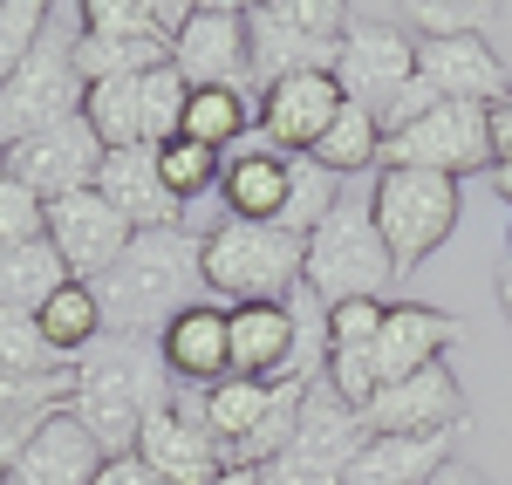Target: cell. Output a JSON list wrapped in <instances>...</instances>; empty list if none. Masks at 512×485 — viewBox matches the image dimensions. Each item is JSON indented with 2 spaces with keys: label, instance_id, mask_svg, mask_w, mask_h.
I'll return each mask as SVG.
<instances>
[{
  "label": "cell",
  "instance_id": "cell-1",
  "mask_svg": "<svg viewBox=\"0 0 512 485\" xmlns=\"http://www.w3.org/2000/svg\"><path fill=\"white\" fill-rule=\"evenodd\" d=\"M171 404H178V383H171V369L158 356V335H103L96 349L76 356L69 417L103 445V458L137 451L144 424Z\"/></svg>",
  "mask_w": 512,
  "mask_h": 485
},
{
  "label": "cell",
  "instance_id": "cell-2",
  "mask_svg": "<svg viewBox=\"0 0 512 485\" xmlns=\"http://www.w3.org/2000/svg\"><path fill=\"white\" fill-rule=\"evenodd\" d=\"M89 287H96V308H103V335H158L171 315L205 301L198 233H185V226L130 233V253Z\"/></svg>",
  "mask_w": 512,
  "mask_h": 485
},
{
  "label": "cell",
  "instance_id": "cell-3",
  "mask_svg": "<svg viewBox=\"0 0 512 485\" xmlns=\"http://www.w3.org/2000/svg\"><path fill=\"white\" fill-rule=\"evenodd\" d=\"M198 281L205 301H226V308L287 301L301 287V240L253 219H219L212 233H198Z\"/></svg>",
  "mask_w": 512,
  "mask_h": 485
},
{
  "label": "cell",
  "instance_id": "cell-4",
  "mask_svg": "<svg viewBox=\"0 0 512 485\" xmlns=\"http://www.w3.org/2000/svg\"><path fill=\"white\" fill-rule=\"evenodd\" d=\"M301 287H315L328 308H342V301H390L396 260L383 246V233H376V219H369V199L342 192V205L301 240Z\"/></svg>",
  "mask_w": 512,
  "mask_h": 485
},
{
  "label": "cell",
  "instance_id": "cell-5",
  "mask_svg": "<svg viewBox=\"0 0 512 485\" xmlns=\"http://www.w3.org/2000/svg\"><path fill=\"white\" fill-rule=\"evenodd\" d=\"M62 21H69V7H48V28H41L35 55L7 76L0 89V144L14 151V144H28L41 130H55V123L82 117V96H89V82L76 69V35H62Z\"/></svg>",
  "mask_w": 512,
  "mask_h": 485
},
{
  "label": "cell",
  "instance_id": "cell-6",
  "mask_svg": "<svg viewBox=\"0 0 512 485\" xmlns=\"http://www.w3.org/2000/svg\"><path fill=\"white\" fill-rule=\"evenodd\" d=\"M349 35V14L335 0H253L246 7V62L253 89H274L287 76L335 69V41Z\"/></svg>",
  "mask_w": 512,
  "mask_h": 485
},
{
  "label": "cell",
  "instance_id": "cell-7",
  "mask_svg": "<svg viewBox=\"0 0 512 485\" xmlns=\"http://www.w3.org/2000/svg\"><path fill=\"white\" fill-rule=\"evenodd\" d=\"M369 219H376V233H383V246H390V260H396V281H403V274H417L437 246L458 233L465 192L451 178H431V171H376Z\"/></svg>",
  "mask_w": 512,
  "mask_h": 485
},
{
  "label": "cell",
  "instance_id": "cell-8",
  "mask_svg": "<svg viewBox=\"0 0 512 485\" xmlns=\"http://www.w3.org/2000/svg\"><path fill=\"white\" fill-rule=\"evenodd\" d=\"M376 171H431V178H451V185H465L472 171H492V110L437 103L424 123L383 137Z\"/></svg>",
  "mask_w": 512,
  "mask_h": 485
},
{
  "label": "cell",
  "instance_id": "cell-9",
  "mask_svg": "<svg viewBox=\"0 0 512 485\" xmlns=\"http://www.w3.org/2000/svg\"><path fill=\"white\" fill-rule=\"evenodd\" d=\"M362 417H355L328 383H308V404H301V424H294V438L280 451L274 465H267V485H342L355 465V451H362Z\"/></svg>",
  "mask_w": 512,
  "mask_h": 485
},
{
  "label": "cell",
  "instance_id": "cell-10",
  "mask_svg": "<svg viewBox=\"0 0 512 485\" xmlns=\"http://www.w3.org/2000/svg\"><path fill=\"white\" fill-rule=\"evenodd\" d=\"M355 417H362L369 438H431V431H465L472 404L458 390V369L431 363L417 376H403V383H390V390H376Z\"/></svg>",
  "mask_w": 512,
  "mask_h": 485
},
{
  "label": "cell",
  "instance_id": "cell-11",
  "mask_svg": "<svg viewBox=\"0 0 512 485\" xmlns=\"http://www.w3.org/2000/svg\"><path fill=\"white\" fill-rule=\"evenodd\" d=\"M171 69L185 89H253V62H246V7L226 0H198L185 28L171 41Z\"/></svg>",
  "mask_w": 512,
  "mask_h": 485
},
{
  "label": "cell",
  "instance_id": "cell-12",
  "mask_svg": "<svg viewBox=\"0 0 512 485\" xmlns=\"http://www.w3.org/2000/svg\"><path fill=\"white\" fill-rule=\"evenodd\" d=\"M48 246L69 267V281H103L130 253V219L103 192H69V199H48Z\"/></svg>",
  "mask_w": 512,
  "mask_h": 485
},
{
  "label": "cell",
  "instance_id": "cell-13",
  "mask_svg": "<svg viewBox=\"0 0 512 485\" xmlns=\"http://www.w3.org/2000/svg\"><path fill=\"white\" fill-rule=\"evenodd\" d=\"M417 76L431 82L444 103H472V110H499L512 96V69L499 48L465 28V35H417Z\"/></svg>",
  "mask_w": 512,
  "mask_h": 485
},
{
  "label": "cell",
  "instance_id": "cell-14",
  "mask_svg": "<svg viewBox=\"0 0 512 485\" xmlns=\"http://www.w3.org/2000/svg\"><path fill=\"white\" fill-rule=\"evenodd\" d=\"M328 76H335V89H342V103L383 117L390 96L417 76V35H396V28H349V35L335 41V69H328Z\"/></svg>",
  "mask_w": 512,
  "mask_h": 485
},
{
  "label": "cell",
  "instance_id": "cell-15",
  "mask_svg": "<svg viewBox=\"0 0 512 485\" xmlns=\"http://www.w3.org/2000/svg\"><path fill=\"white\" fill-rule=\"evenodd\" d=\"M103 144H96V130L82 117L55 123V130H41L28 144H14L7 151V178H21L41 205L48 199H69V192H96V171H103Z\"/></svg>",
  "mask_w": 512,
  "mask_h": 485
},
{
  "label": "cell",
  "instance_id": "cell-16",
  "mask_svg": "<svg viewBox=\"0 0 512 485\" xmlns=\"http://www.w3.org/2000/svg\"><path fill=\"white\" fill-rule=\"evenodd\" d=\"M335 110H342V89H335L328 69H315V76H287V82H274V89H260L253 130H260L274 151L301 158V151H315V137L335 123Z\"/></svg>",
  "mask_w": 512,
  "mask_h": 485
},
{
  "label": "cell",
  "instance_id": "cell-17",
  "mask_svg": "<svg viewBox=\"0 0 512 485\" xmlns=\"http://www.w3.org/2000/svg\"><path fill=\"white\" fill-rule=\"evenodd\" d=\"M158 356L178 390H212L233 376V342H226V308L219 301H192L185 315L158 328Z\"/></svg>",
  "mask_w": 512,
  "mask_h": 485
},
{
  "label": "cell",
  "instance_id": "cell-18",
  "mask_svg": "<svg viewBox=\"0 0 512 485\" xmlns=\"http://www.w3.org/2000/svg\"><path fill=\"white\" fill-rule=\"evenodd\" d=\"M137 458H144L158 479H171V485H212L219 472H226V451L212 445V431H205L198 404H185V397L144 424V438H137Z\"/></svg>",
  "mask_w": 512,
  "mask_h": 485
},
{
  "label": "cell",
  "instance_id": "cell-19",
  "mask_svg": "<svg viewBox=\"0 0 512 485\" xmlns=\"http://www.w3.org/2000/svg\"><path fill=\"white\" fill-rule=\"evenodd\" d=\"M444 349H458V322H451L444 308L390 301V308H383V328H376V390H390L403 376L444 363Z\"/></svg>",
  "mask_w": 512,
  "mask_h": 485
},
{
  "label": "cell",
  "instance_id": "cell-20",
  "mask_svg": "<svg viewBox=\"0 0 512 485\" xmlns=\"http://www.w3.org/2000/svg\"><path fill=\"white\" fill-rule=\"evenodd\" d=\"M96 192H103V199L130 219V233H158V226H178V219H185V205L164 192L158 151H151V144L110 151V158H103V171H96Z\"/></svg>",
  "mask_w": 512,
  "mask_h": 485
},
{
  "label": "cell",
  "instance_id": "cell-21",
  "mask_svg": "<svg viewBox=\"0 0 512 485\" xmlns=\"http://www.w3.org/2000/svg\"><path fill=\"white\" fill-rule=\"evenodd\" d=\"M219 199H226V219H253V226H280V205H287V151H274L260 130L226 151V171H219Z\"/></svg>",
  "mask_w": 512,
  "mask_h": 485
},
{
  "label": "cell",
  "instance_id": "cell-22",
  "mask_svg": "<svg viewBox=\"0 0 512 485\" xmlns=\"http://www.w3.org/2000/svg\"><path fill=\"white\" fill-rule=\"evenodd\" d=\"M96 472H103V445L82 431L69 410H55L28 438V451L7 472V485H96Z\"/></svg>",
  "mask_w": 512,
  "mask_h": 485
},
{
  "label": "cell",
  "instance_id": "cell-23",
  "mask_svg": "<svg viewBox=\"0 0 512 485\" xmlns=\"http://www.w3.org/2000/svg\"><path fill=\"white\" fill-rule=\"evenodd\" d=\"M465 431H431V438H362L342 485H431L458 458Z\"/></svg>",
  "mask_w": 512,
  "mask_h": 485
},
{
  "label": "cell",
  "instance_id": "cell-24",
  "mask_svg": "<svg viewBox=\"0 0 512 485\" xmlns=\"http://www.w3.org/2000/svg\"><path fill=\"white\" fill-rule=\"evenodd\" d=\"M226 342H233V376L274 383V376H287V363H294V308H287V301L226 308Z\"/></svg>",
  "mask_w": 512,
  "mask_h": 485
},
{
  "label": "cell",
  "instance_id": "cell-25",
  "mask_svg": "<svg viewBox=\"0 0 512 485\" xmlns=\"http://www.w3.org/2000/svg\"><path fill=\"white\" fill-rule=\"evenodd\" d=\"M55 287H69V267L55 260V246H48V240L0 253V315H7V322H35Z\"/></svg>",
  "mask_w": 512,
  "mask_h": 485
},
{
  "label": "cell",
  "instance_id": "cell-26",
  "mask_svg": "<svg viewBox=\"0 0 512 485\" xmlns=\"http://www.w3.org/2000/svg\"><path fill=\"white\" fill-rule=\"evenodd\" d=\"M178 137H192L205 151H239L253 137V96L246 89H185V123Z\"/></svg>",
  "mask_w": 512,
  "mask_h": 485
},
{
  "label": "cell",
  "instance_id": "cell-27",
  "mask_svg": "<svg viewBox=\"0 0 512 485\" xmlns=\"http://www.w3.org/2000/svg\"><path fill=\"white\" fill-rule=\"evenodd\" d=\"M35 328H41V342H48L55 356H69V363H76L82 349H96V342H103V308H96V287H89V281L55 287V294H48V308L35 315Z\"/></svg>",
  "mask_w": 512,
  "mask_h": 485
},
{
  "label": "cell",
  "instance_id": "cell-28",
  "mask_svg": "<svg viewBox=\"0 0 512 485\" xmlns=\"http://www.w3.org/2000/svg\"><path fill=\"white\" fill-rule=\"evenodd\" d=\"M171 62V41L158 35H76V69L82 82H123V76H151Z\"/></svg>",
  "mask_w": 512,
  "mask_h": 485
},
{
  "label": "cell",
  "instance_id": "cell-29",
  "mask_svg": "<svg viewBox=\"0 0 512 485\" xmlns=\"http://www.w3.org/2000/svg\"><path fill=\"white\" fill-rule=\"evenodd\" d=\"M82 123L96 130L103 151H130V144H144V76L89 82V96H82Z\"/></svg>",
  "mask_w": 512,
  "mask_h": 485
},
{
  "label": "cell",
  "instance_id": "cell-30",
  "mask_svg": "<svg viewBox=\"0 0 512 485\" xmlns=\"http://www.w3.org/2000/svg\"><path fill=\"white\" fill-rule=\"evenodd\" d=\"M301 158H315L321 171H335V178H355V171L383 164V123L369 117V110H355V103H342L335 123L315 137V151H301Z\"/></svg>",
  "mask_w": 512,
  "mask_h": 485
},
{
  "label": "cell",
  "instance_id": "cell-31",
  "mask_svg": "<svg viewBox=\"0 0 512 485\" xmlns=\"http://www.w3.org/2000/svg\"><path fill=\"white\" fill-rule=\"evenodd\" d=\"M335 205H342V178H335V171H321L315 158H287V205H280V233L308 240V233H315Z\"/></svg>",
  "mask_w": 512,
  "mask_h": 485
},
{
  "label": "cell",
  "instance_id": "cell-32",
  "mask_svg": "<svg viewBox=\"0 0 512 485\" xmlns=\"http://www.w3.org/2000/svg\"><path fill=\"white\" fill-rule=\"evenodd\" d=\"M219 171H226V158H219V151H205V144H192V137L158 144V178H164V192H171L178 205L219 192Z\"/></svg>",
  "mask_w": 512,
  "mask_h": 485
},
{
  "label": "cell",
  "instance_id": "cell-33",
  "mask_svg": "<svg viewBox=\"0 0 512 485\" xmlns=\"http://www.w3.org/2000/svg\"><path fill=\"white\" fill-rule=\"evenodd\" d=\"M69 356H55L48 342H41L35 322H7L0 315V376H28V383H41V376H69Z\"/></svg>",
  "mask_w": 512,
  "mask_h": 485
},
{
  "label": "cell",
  "instance_id": "cell-34",
  "mask_svg": "<svg viewBox=\"0 0 512 485\" xmlns=\"http://www.w3.org/2000/svg\"><path fill=\"white\" fill-rule=\"evenodd\" d=\"M41 28H48V0H0V89L35 55Z\"/></svg>",
  "mask_w": 512,
  "mask_h": 485
},
{
  "label": "cell",
  "instance_id": "cell-35",
  "mask_svg": "<svg viewBox=\"0 0 512 485\" xmlns=\"http://www.w3.org/2000/svg\"><path fill=\"white\" fill-rule=\"evenodd\" d=\"M178 123H185V76L164 62V69L144 76V144H151V151L171 144V137H178Z\"/></svg>",
  "mask_w": 512,
  "mask_h": 485
},
{
  "label": "cell",
  "instance_id": "cell-36",
  "mask_svg": "<svg viewBox=\"0 0 512 485\" xmlns=\"http://www.w3.org/2000/svg\"><path fill=\"white\" fill-rule=\"evenodd\" d=\"M35 240H48V205H41L21 178H7V171H0V253L35 246Z\"/></svg>",
  "mask_w": 512,
  "mask_h": 485
},
{
  "label": "cell",
  "instance_id": "cell-37",
  "mask_svg": "<svg viewBox=\"0 0 512 485\" xmlns=\"http://www.w3.org/2000/svg\"><path fill=\"white\" fill-rule=\"evenodd\" d=\"M82 35H158L151 0H82Z\"/></svg>",
  "mask_w": 512,
  "mask_h": 485
},
{
  "label": "cell",
  "instance_id": "cell-38",
  "mask_svg": "<svg viewBox=\"0 0 512 485\" xmlns=\"http://www.w3.org/2000/svg\"><path fill=\"white\" fill-rule=\"evenodd\" d=\"M48 417H55V410H0V485H7V472L21 465L28 438H35Z\"/></svg>",
  "mask_w": 512,
  "mask_h": 485
},
{
  "label": "cell",
  "instance_id": "cell-39",
  "mask_svg": "<svg viewBox=\"0 0 512 485\" xmlns=\"http://www.w3.org/2000/svg\"><path fill=\"white\" fill-rule=\"evenodd\" d=\"M96 485H171V479H158L137 451H123V458H103V472H96Z\"/></svg>",
  "mask_w": 512,
  "mask_h": 485
},
{
  "label": "cell",
  "instance_id": "cell-40",
  "mask_svg": "<svg viewBox=\"0 0 512 485\" xmlns=\"http://www.w3.org/2000/svg\"><path fill=\"white\" fill-rule=\"evenodd\" d=\"M431 485H492V479H485V472H472V465H458V458H451V465H444V472H437Z\"/></svg>",
  "mask_w": 512,
  "mask_h": 485
},
{
  "label": "cell",
  "instance_id": "cell-41",
  "mask_svg": "<svg viewBox=\"0 0 512 485\" xmlns=\"http://www.w3.org/2000/svg\"><path fill=\"white\" fill-rule=\"evenodd\" d=\"M212 485H267V472H246V465H226Z\"/></svg>",
  "mask_w": 512,
  "mask_h": 485
},
{
  "label": "cell",
  "instance_id": "cell-42",
  "mask_svg": "<svg viewBox=\"0 0 512 485\" xmlns=\"http://www.w3.org/2000/svg\"><path fill=\"white\" fill-rule=\"evenodd\" d=\"M492 185H499V199L512 205V164H492Z\"/></svg>",
  "mask_w": 512,
  "mask_h": 485
},
{
  "label": "cell",
  "instance_id": "cell-43",
  "mask_svg": "<svg viewBox=\"0 0 512 485\" xmlns=\"http://www.w3.org/2000/svg\"><path fill=\"white\" fill-rule=\"evenodd\" d=\"M499 301H506V315H512V260L499 267Z\"/></svg>",
  "mask_w": 512,
  "mask_h": 485
},
{
  "label": "cell",
  "instance_id": "cell-44",
  "mask_svg": "<svg viewBox=\"0 0 512 485\" xmlns=\"http://www.w3.org/2000/svg\"><path fill=\"white\" fill-rule=\"evenodd\" d=\"M506 260H512V226H506Z\"/></svg>",
  "mask_w": 512,
  "mask_h": 485
},
{
  "label": "cell",
  "instance_id": "cell-45",
  "mask_svg": "<svg viewBox=\"0 0 512 485\" xmlns=\"http://www.w3.org/2000/svg\"><path fill=\"white\" fill-rule=\"evenodd\" d=\"M0 171H7V144H0Z\"/></svg>",
  "mask_w": 512,
  "mask_h": 485
}]
</instances>
